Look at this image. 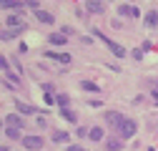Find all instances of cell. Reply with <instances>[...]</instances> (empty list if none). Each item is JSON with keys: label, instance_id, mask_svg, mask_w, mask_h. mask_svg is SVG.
Listing matches in <instances>:
<instances>
[{"label": "cell", "instance_id": "6da1fadb", "mask_svg": "<svg viewBox=\"0 0 158 151\" xmlns=\"http://www.w3.org/2000/svg\"><path fill=\"white\" fill-rule=\"evenodd\" d=\"M115 131H118V136H121V139H131L135 134V121L133 119H123L121 123L115 126Z\"/></svg>", "mask_w": 158, "mask_h": 151}, {"label": "cell", "instance_id": "7a4b0ae2", "mask_svg": "<svg viewBox=\"0 0 158 151\" xmlns=\"http://www.w3.org/2000/svg\"><path fill=\"white\" fill-rule=\"evenodd\" d=\"M93 33H95L98 38H103V43H106V45L110 48V53L115 55V58H123V55H126V48H123V45H118V43H113V41H110V38H106V35H103L101 30H93Z\"/></svg>", "mask_w": 158, "mask_h": 151}, {"label": "cell", "instance_id": "3957f363", "mask_svg": "<svg viewBox=\"0 0 158 151\" xmlns=\"http://www.w3.org/2000/svg\"><path fill=\"white\" fill-rule=\"evenodd\" d=\"M23 146H25L28 151H40V149L45 146V141H43L40 136H25V139H23Z\"/></svg>", "mask_w": 158, "mask_h": 151}, {"label": "cell", "instance_id": "277c9868", "mask_svg": "<svg viewBox=\"0 0 158 151\" xmlns=\"http://www.w3.org/2000/svg\"><path fill=\"white\" fill-rule=\"evenodd\" d=\"M45 58H53L58 63H70V53H55V50H48Z\"/></svg>", "mask_w": 158, "mask_h": 151}, {"label": "cell", "instance_id": "5b68a950", "mask_svg": "<svg viewBox=\"0 0 158 151\" xmlns=\"http://www.w3.org/2000/svg\"><path fill=\"white\" fill-rule=\"evenodd\" d=\"M103 119H106V121H108V123H110L113 128H115L118 123L123 121V116H121V113H118V111H106V116H103Z\"/></svg>", "mask_w": 158, "mask_h": 151}, {"label": "cell", "instance_id": "8992f818", "mask_svg": "<svg viewBox=\"0 0 158 151\" xmlns=\"http://www.w3.org/2000/svg\"><path fill=\"white\" fill-rule=\"evenodd\" d=\"M143 23H146V28H156L158 25V13L156 10H148L146 18H143Z\"/></svg>", "mask_w": 158, "mask_h": 151}, {"label": "cell", "instance_id": "52a82bcc", "mask_svg": "<svg viewBox=\"0 0 158 151\" xmlns=\"http://www.w3.org/2000/svg\"><path fill=\"white\" fill-rule=\"evenodd\" d=\"M48 41H50V45H65V43H68V38H65L63 33H50V35H48Z\"/></svg>", "mask_w": 158, "mask_h": 151}, {"label": "cell", "instance_id": "ba28073f", "mask_svg": "<svg viewBox=\"0 0 158 151\" xmlns=\"http://www.w3.org/2000/svg\"><path fill=\"white\" fill-rule=\"evenodd\" d=\"M35 18H38L40 23H45V25H53V23H55V18H53L50 13H45V10H35Z\"/></svg>", "mask_w": 158, "mask_h": 151}, {"label": "cell", "instance_id": "9c48e42d", "mask_svg": "<svg viewBox=\"0 0 158 151\" xmlns=\"http://www.w3.org/2000/svg\"><path fill=\"white\" fill-rule=\"evenodd\" d=\"M85 8H88V13H103V0H88L85 3Z\"/></svg>", "mask_w": 158, "mask_h": 151}, {"label": "cell", "instance_id": "30bf717a", "mask_svg": "<svg viewBox=\"0 0 158 151\" xmlns=\"http://www.w3.org/2000/svg\"><path fill=\"white\" fill-rule=\"evenodd\" d=\"M5 126H15V128H23V119L18 116V113H10L5 119Z\"/></svg>", "mask_w": 158, "mask_h": 151}, {"label": "cell", "instance_id": "8fae6325", "mask_svg": "<svg viewBox=\"0 0 158 151\" xmlns=\"http://www.w3.org/2000/svg\"><path fill=\"white\" fill-rule=\"evenodd\" d=\"M88 136H90V141H101V139H103V128H101V126H90Z\"/></svg>", "mask_w": 158, "mask_h": 151}, {"label": "cell", "instance_id": "7c38bea8", "mask_svg": "<svg viewBox=\"0 0 158 151\" xmlns=\"http://www.w3.org/2000/svg\"><path fill=\"white\" fill-rule=\"evenodd\" d=\"M118 13H121V15H131V18H138V8H135V5H121Z\"/></svg>", "mask_w": 158, "mask_h": 151}, {"label": "cell", "instance_id": "4fadbf2b", "mask_svg": "<svg viewBox=\"0 0 158 151\" xmlns=\"http://www.w3.org/2000/svg\"><path fill=\"white\" fill-rule=\"evenodd\" d=\"M5 136H8L10 141H15V139H20V128H15V126H5Z\"/></svg>", "mask_w": 158, "mask_h": 151}, {"label": "cell", "instance_id": "5bb4252c", "mask_svg": "<svg viewBox=\"0 0 158 151\" xmlns=\"http://www.w3.org/2000/svg\"><path fill=\"white\" fill-rule=\"evenodd\" d=\"M53 141L65 144V141H70V134H65V131H53Z\"/></svg>", "mask_w": 158, "mask_h": 151}, {"label": "cell", "instance_id": "9a60e30c", "mask_svg": "<svg viewBox=\"0 0 158 151\" xmlns=\"http://www.w3.org/2000/svg\"><path fill=\"white\" fill-rule=\"evenodd\" d=\"M23 3L20 0H0V8H5V10H10V8H20Z\"/></svg>", "mask_w": 158, "mask_h": 151}, {"label": "cell", "instance_id": "2e32d148", "mask_svg": "<svg viewBox=\"0 0 158 151\" xmlns=\"http://www.w3.org/2000/svg\"><path fill=\"white\" fill-rule=\"evenodd\" d=\"M15 106H18V111H20V113H25V116H28V113H35V108L28 106V103H23V101H15Z\"/></svg>", "mask_w": 158, "mask_h": 151}, {"label": "cell", "instance_id": "e0dca14e", "mask_svg": "<svg viewBox=\"0 0 158 151\" xmlns=\"http://www.w3.org/2000/svg\"><path fill=\"white\" fill-rule=\"evenodd\" d=\"M18 33H23V30H8V28H3V30H0V38H3V41H10V38H15Z\"/></svg>", "mask_w": 158, "mask_h": 151}, {"label": "cell", "instance_id": "ac0fdd59", "mask_svg": "<svg viewBox=\"0 0 158 151\" xmlns=\"http://www.w3.org/2000/svg\"><path fill=\"white\" fill-rule=\"evenodd\" d=\"M60 113H63V119H65V121H70V123H75V121H78V116H75V113H73L70 108H63Z\"/></svg>", "mask_w": 158, "mask_h": 151}, {"label": "cell", "instance_id": "d6986e66", "mask_svg": "<svg viewBox=\"0 0 158 151\" xmlns=\"http://www.w3.org/2000/svg\"><path fill=\"white\" fill-rule=\"evenodd\" d=\"M121 146H123V144L118 141V139H113V141H106V149H108V151H118Z\"/></svg>", "mask_w": 158, "mask_h": 151}, {"label": "cell", "instance_id": "ffe728a7", "mask_svg": "<svg viewBox=\"0 0 158 151\" xmlns=\"http://www.w3.org/2000/svg\"><path fill=\"white\" fill-rule=\"evenodd\" d=\"M43 101H45L48 106H53V103L58 101V96H53V91H45V96H43Z\"/></svg>", "mask_w": 158, "mask_h": 151}, {"label": "cell", "instance_id": "44dd1931", "mask_svg": "<svg viewBox=\"0 0 158 151\" xmlns=\"http://www.w3.org/2000/svg\"><path fill=\"white\" fill-rule=\"evenodd\" d=\"M81 88H85V91H93V93H95V91H101V88H98L95 83H90V81H83V83H81Z\"/></svg>", "mask_w": 158, "mask_h": 151}, {"label": "cell", "instance_id": "7402d4cb", "mask_svg": "<svg viewBox=\"0 0 158 151\" xmlns=\"http://www.w3.org/2000/svg\"><path fill=\"white\" fill-rule=\"evenodd\" d=\"M0 68H3V71H10V63H8V58H5L3 53H0Z\"/></svg>", "mask_w": 158, "mask_h": 151}, {"label": "cell", "instance_id": "603a6c76", "mask_svg": "<svg viewBox=\"0 0 158 151\" xmlns=\"http://www.w3.org/2000/svg\"><path fill=\"white\" fill-rule=\"evenodd\" d=\"M58 103H60L63 108H68V96H65V93H60V96H58Z\"/></svg>", "mask_w": 158, "mask_h": 151}, {"label": "cell", "instance_id": "cb8c5ba5", "mask_svg": "<svg viewBox=\"0 0 158 151\" xmlns=\"http://www.w3.org/2000/svg\"><path fill=\"white\" fill-rule=\"evenodd\" d=\"M8 78L13 81V86H20V78H18V76H15V73H10V71H8Z\"/></svg>", "mask_w": 158, "mask_h": 151}, {"label": "cell", "instance_id": "d4e9b609", "mask_svg": "<svg viewBox=\"0 0 158 151\" xmlns=\"http://www.w3.org/2000/svg\"><path fill=\"white\" fill-rule=\"evenodd\" d=\"M25 5L33 8V10H40V8H38V0H25Z\"/></svg>", "mask_w": 158, "mask_h": 151}, {"label": "cell", "instance_id": "484cf974", "mask_svg": "<svg viewBox=\"0 0 158 151\" xmlns=\"http://www.w3.org/2000/svg\"><path fill=\"white\" fill-rule=\"evenodd\" d=\"M68 151H83V146H78V144H75V146H68Z\"/></svg>", "mask_w": 158, "mask_h": 151}, {"label": "cell", "instance_id": "4316f807", "mask_svg": "<svg viewBox=\"0 0 158 151\" xmlns=\"http://www.w3.org/2000/svg\"><path fill=\"white\" fill-rule=\"evenodd\" d=\"M151 98H153V103L158 106V91H153V96H151Z\"/></svg>", "mask_w": 158, "mask_h": 151}, {"label": "cell", "instance_id": "83f0119b", "mask_svg": "<svg viewBox=\"0 0 158 151\" xmlns=\"http://www.w3.org/2000/svg\"><path fill=\"white\" fill-rule=\"evenodd\" d=\"M0 151H8V146H0Z\"/></svg>", "mask_w": 158, "mask_h": 151}]
</instances>
